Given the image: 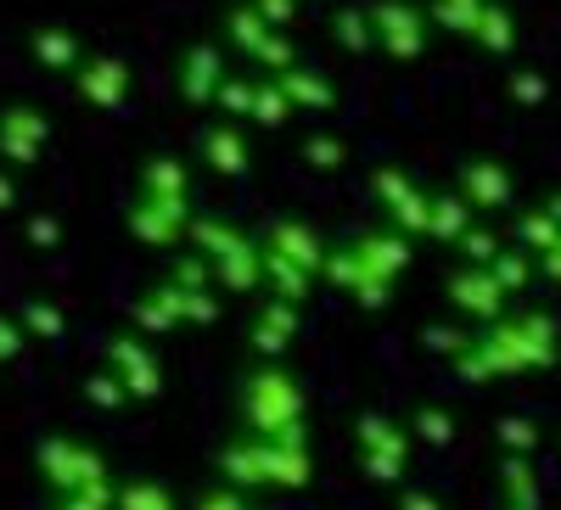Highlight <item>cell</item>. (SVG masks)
<instances>
[{
	"instance_id": "obj_1",
	"label": "cell",
	"mask_w": 561,
	"mask_h": 510,
	"mask_svg": "<svg viewBox=\"0 0 561 510\" xmlns=\"http://www.w3.org/2000/svg\"><path fill=\"white\" fill-rule=\"evenodd\" d=\"M561 364V337L556 320L528 309V314H500L494 326H483V337L455 359V370L466 382H505L523 370H550Z\"/></svg>"
},
{
	"instance_id": "obj_2",
	"label": "cell",
	"mask_w": 561,
	"mask_h": 510,
	"mask_svg": "<svg viewBox=\"0 0 561 510\" xmlns=\"http://www.w3.org/2000/svg\"><path fill=\"white\" fill-rule=\"evenodd\" d=\"M304 409H309L304 404V382L280 359H264L259 370H248L242 387H237L242 427L259 432V438H275V443H309Z\"/></svg>"
},
{
	"instance_id": "obj_3",
	"label": "cell",
	"mask_w": 561,
	"mask_h": 510,
	"mask_svg": "<svg viewBox=\"0 0 561 510\" xmlns=\"http://www.w3.org/2000/svg\"><path fill=\"white\" fill-rule=\"evenodd\" d=\"M185 242H192L197 253H208L214 281H219L225 292H237V298L264 292V242L248 236L242 224L214 219V213H197V219H192V236H185Z\"/></svg>"
},
{
	"instance_id": "obj_4",
	"label": "cell",
	"mask_w": 561,
	"mask_h": 510,
	"mask_svg": "<svg viewBox=\"0 0 561 510\" xmlns=\"http://www.w3.org/2000/svg\"><path fill=\"white\" fill-rule=\"evenodd\" d=\"M34 466H39L45 488H51L57 499L73 494V488H84L90 477H107L102 449H90V443H79V438H68V432H51V438H45V443L34 449Z\"/></svg>"
},
{
	"instance_id": "obj_5",
	"label": "cell",
	"mask_w": 561,
	"mask_h": 510,
	"mask_svg": "<svg viewBox=\"0 0 561 510\" xmlns=\"http://www.w3.org/2000/svg\"><path fill=\"white\" fill-rule=\"evenodd\" d=\"M192 197H140L129 202L124 213V230L140 242V247H180L185 236H192Z\"/></svg>"
},
{
	"instance_id": "obj_6",
	"label": "cell",
	"mask_w": 561,
	"mask_h": 510,
	"mask_svg": "<svg viewBox=\"0 0 561 510\" xmlns=\"http://www.w3.org/2000/svg\"><path fill=\"white\" fill-rule=\"evenodd\" d=\"M444 298H449L466 320H478V326H494V320L505 314V303H511L505 281H500L489 264H460V269H449V275H444Z\"/></svg>"
},
{
	"instance_id": "obj_7",
	"label": "cell",
	"mask_w": 561,
	"mask_h": 510,
	"mask_svg": "<svg viewBox=\"0 0 561 510\" xmlns=\"http://www.w3.org/2000/svg\"><path fill=\"white\" fill-rule=\"evenodd\" d=\"M370 23H377V51H388L393 62H415L427 51V7L415 0H377L370 7Z\"/></svg>"
},
{
	"instance_id": "obj_8",
	"label": "cell",
	"mask_w": 561,
	"mask_h": 510,
	"mask_svg": "<svg viewBox=\"0 0 561 510\" xmlns=\"http://www.w3.org/2000/svg\"><path fill=\"white\" fill-rule=\"evenodd\" d=\"M107 364L124 376V387H129V398H135V404L163 398V359H158V348H152V343H140L135 332H118V337L107 343Z\"/></svg>"
},
{
	"instance_id": "obj_9",
	"label": "cell",
	"mask_w": 561,
	"mask_h": 510,
	"mask_svg": "<svg viewBox=\"0 0 561 510\" xmlns=\"http://www.w3.org/2000/svg\"><path fill=\"white\" fill-rule=\"evenodd\" d=\"M225 51L214 39H192L180 51V62H174V84H180V102L185 107H214V96H219V84H225Z\"/></svg>"
},
{
	"instance_id": "obj_10",
	"label": "cell",
	"mask_w": 561,
	"mask_h": 510,
	"mask_svg": "<svg viewBox=\"0 0 561 510\" xmlns=\"http://www.w3.org/2000/svg\"><path fill=\"white\" fill-rule=\"evenodd\" d=\"M45 147H51V118H45L39 107H28V102L0 107V163L34 169Z\"/></svg>"
},
{
	"instance_id": "obj_11",
	"label": "cell",
	"mask_w": 561,
	"mask_h": 510,
	"mask_svg": "<svg viewBox=\"0 0 561 510\" xmlns=\"http://www.w3.org/2000/svg\"><path fill=\"white\" fill-rule=\"evenodd\" d=\"M73 96L96 113H118L129 102V68L113 57V51H90L79 68H73Z\"/></svg>"
},
{
	"instance_id": "obj_12",
	"label": "cell",
	"mask_w": 561,
	"mask_h": 510,
	"mask_svg": "<svg viewBox=\"0 0 561 510\" xmlns=\"http://www.w3.org/2000/svg\"><path fill=\"white\" fill-rule=\"evenodd\" d=\"M259 242L270 247V253H280V258H293V264H304L309 275H320L325 269V247L320 242V230L309 224V219H298V213H270L264 224H259Z\"/></svg>"
},
{
	"instance_id": "obj_13",
	"label": "cell",
	"mask_w": 561,
	"mask_h": 510,
	"mask_svg": "<svg viewBox=\"0 0 561 510\" xmlns=\"http://www.w3.org/2000/svg\"><path fill=\"white\" fill-rule=\"evenodd\" d=\"M320 281H332L337 292H348V298H354L359 309H370V314L388 309V298H393V281H388V275H370L354 247H332V253H325Z\"/></svg>"
},
{
	"instance_id": "obj_14",
	"label": "cell",
	"mask_w": 561,
	"mask_h": 510,
	"mask_svg": "<svg viewBox=\"0 0 561 510\" xmlns=\"http://www.w3.org/2000/svg\"><path fill=\"white\" fill-rule=\"evenodd\" d=\"M270 454H275V443L253 432V438H237V443L214 449V472H219L225 483L248 488V494H264V488H270Z\"/></svg>"
},
{
	"instance_id": "obj_15",
	"label": "cell",
	"mask_w": 561,
	"mask_h": 510,
	"mask_svg": "<svg viewBox=\"0 0 561 510\" xmlns=\"http://www.w3.org/2000/svg\"><path fill=\"white\" fill-rule=\"evenodd\" d=\"M455 192L478 213H505L511 208V169L494 163V158H466L455 169Z\"/></svg>"
},
{
	"instance_id": "obj_16",
	"label": "cell",
	"mask_w": 561,
	"mask_h": 510,
	"mask_svg": "<svg viewBox=\"0 0 561 510\" xmlns=\"http://www.w3.org/2000/svg\"><path fill=\"white\" fill-rule=\"evenodd\" d=\"M298 326H304L298 303H287V298L264 292V303H259V314H253V353H259V359H280V353L293 348Z\"/></svg>"
},
{
	"instance_id": "obj_17",
	"label": "cell",
	"mask_w": 561,
	"mask_h": 510,
	"mask_svg": "<svg viewBox=\"0 0 561 510\" xmlns=\"http://www.w3.org/2000/svg\"><path fill=\"white\" fill-rule=\"evenodd\" d=\"M203 163L219 174V179H242L253 169V152H248V135L237 118H219L203 129Z\"/></svg>"
},
{
	"instance_id": "obj_18",
	"label": "cell",
	"mask_w": 561,
	"mask_h": 510,
	"mask_svg": "<svg viewBox=\"0 0 561 510\" xmlns=\"http://www.w3.org/2000/svg\"><path fill=\"white\" fill-rule=\"evenodd\" d=\"M354 253H359V264L370 269V275H388V281H399V275L415 264V253H410V236L404 230H365L359 242H348Z\"/></svg>"
},
{
	"instance_id": "obj_19",
	"label": "cell",
	"mask_w": 561,
	"mask_h": 510,
	"mask_svg": "<svg viewBox=\"0 0 561 510\" xmlns=\"http://www.w3.org/2000/svg\"><path fill=\"white\" fill-rule=\"evenodd\" d=\"M348 438H354V449H388V454H404V460L415 454V432L404 421H393V415H382V409H359Z\"/></svg>"
},
{
	"instance_id": "obj_20",
	"label": "cell",
	"mask_w": 561,
	"mask_h": 510,
	"mask_svg": "<svg viewBox=\"0 0 561 510\" xmlns=\"http://www.w3.org/2000/svg\"><path fill=\"white\" fill-rule=\"evenodd\" d=\"M28 57H34L39 68H51V73H73V68L84 62V39H79L73 28H62V23H39V28L28 34Z\"/></svg>"
},
{
	"instance_id": "obj_21",
	"label": "cell",
	"mask_w": 561,
	"mask_h": 510,
	"mask_svg": "<svg viewBox=\"0 0 561 510\" xmlns=\"http://www.w3.org/2000/svg\"><path fill=\"white\" fill-rule=\"evenodd\" d=\"M135 332L140 337H169V332H180L185 326V314H180V292H174V281H163V287H147L135 298Z\"/></svg>"
},
{
	"instance_id": "obj_22",
	"label": "cell",
	"mask_w": 561,
	"mask_h": 510,
	"mask_svg": "<svg viewBox=\"0 0 561 510\" xmlns=\"http://www.w3.org/2000/svg\"><path fill=\"white\" fill-rule=\"evenodd\" d=\"M275 79H280V90L293 96V107H298V113H332V107H337V84H332V73L293 62L287 73H275Z\"/></svg>"
},
{
	"instance_id": "obj_23",
	"label": "cell",
	"mask_w": 561,
	"mask_h": 510,
	"mask_svg": "<svg viewBox=\"0 0 561 510\" xmlns=\"http://www.w3.org/2000/svg\"><path fill=\"white\" fill-rule=\"evenodd\" d=\"M219 34H225V45H230V51H242V57H259L264 51V39L275 34V23L253 7V0H248V7H230L225 12V23H219Z\"/></svg>"
},
{
	"instance_id": "obj_24",
	"label": "cell",
	"mask_w": 561,
	"mask_h": 510,
	"mask_svg": "<svg viewBox=\"0 0 561 510\" xmlns=\"http://www.w3.org/2000/svg\"><path fill=\"white\" fill-rule=\"evenodd\" d=\"M135 192L140 197H192V169L180 158H147L135 174Z\"/></svg>"
},
{
	"instance_id": "obj_25",
	"label": "cell",
	"mask_w": 561,
	"mask_h": 510,
	"mask_svg": "<svg viewBox=\"0 0 561 510\" xmlns=\"http://www.w3.org/2000/svg\"><path fill=\"white\" fill-rule=\"evenodd\" d=\"M478 219H483V213H478L472 202H466L460 192H438V197H433V242L455 247V242H460Z\"/></svg>"
},
{
	"instance_id": "obj_26",
	"label": "cell",
	"mask_w": 561,
	"mask_h": 510,
	"mask_svg": "<svg viewBox=\"0 0 561 510\" xmlns=\"http://www.w3.org/2000/svg\"><path fill=\"white\" fill-rule=\"evenodd\" d=\"M500 499L505 505H534L539 510V472H534V454H511L500 460Z\"/></svg>"
},
{
	"instance_id": "obj_27",
	"label": "cell",
	"mask_w": 561,
	"mask_h": 510,
	"mask_svg": "<svg viewBox=\"0 0 561 510\" xmlns=\"http://www.w3.org/2000/svg\"><path fill=\"white\" fill-rule=\"evenodd\" d=\"M309 287H314V275H309L304 264H293V258H280V253L264 247V292L287 298V303H304Z\"/></svg>"
},
{
	"instance_id": "obj_28",
	"label": "cell",
	"mask_w": 561,
	"mask_h": 510,
	"mask_svg": "<svg viewBox=\"0 0 561 510\" xmlns=\"http://www.w3.org/2000/svg\"><path fill=\"white\" fill-rule=\"evenodd\" d=\"M12 314L23 320V332H28L34 343H62V337H68V314H62V303H51V298H23Z\"/></svg>"
},
{
	"instance_id": "obj_29",
	"label": "cell",
	"mask_w": 561,
	"mask_h": 510,
	"mask_svg": "<svg viewBox=\"0 0 561 510\" xmlns=\"http://www.w3.org/2000/svg\"><path fill=\"white\" fill-rule=\"evenodd\" d=\"M332 39L343 45L348 57L377 51V23H370V7H337V18H332Z\"/></svg>"
},
{
	"instance_id": "obj_30",
	"label": "cell",
	"mask_w": 561,
	"mask_h": 510,
	"mask_svg": "<svg viewBox=\"0 0 561 510\" xmlns=\"http://www.w3.org/2000/svg\"><path fill=\"white\" fill-rule=\"evenodd\" d=\"M472 39L483 45L489 57H511V51H517V18H511L500 0H489V7H483V23H478Z\"/></svg>"
},
{
	"instance_id": "obj_31",
	"label": "cell",
	"mask_w": 561,
	"mask_h": 510,
	"mask_svg": "<svg viewBox=\"0 0 561 510\" xmlns=\"http://www.w3.org/2000/svg\"><path fill=\"white\" fill-rule=\"evenodd\" d=\"M483 7H489V0H427V18H433L444 34L472 39L478 23H483Z\"/></svg>"
},
{
	"instance_id": "obj_32",
	"label": "cell",
	"mask_w": 561,
	"mask_h": 510,
	"mask_svg": "<svg viewBox=\"0 0 561 510\" xmlns=\"http://www.w3.org/2000/svg\"><path fill=\"white\" fill-rule=\"evenodd\" d=\"M293 96H287V90H280V79L275 73H264L259 79V96H253V118L248 124H264V129H287L293 124Z\"/></svg>"
},
{
	"instance_id": "obj_33",
	"label": "cell",
	"mask_w": 561,
	"mask_h": 510,
	"mask_svg": "<svg viewBox=\"0 0 561 510\" xmlns=\"http://www.w3.org/2000/svg\"><path fill=\"white\" fill-rule=\"evenodd\" d=\"M433 197H438V192L415 185V192H410L404 202H393V208H388V224H393V230H404V236H433Z\"/></svg>"
},
{
	"instance_id": "obj_34",
	"label": "cell",
	"mask_w": 561,
	"mask_h": 510,
	"mask_svg": "<svg viewBox=\"0 0 561 510\" xmlns=\"http://www.w3.org/2000/svg\"><path fill=\"white\" fill-rule=\"evenodd\" d=\"M410 432H415V443H427V449H449L460 427H455V415H449L444 404H415Z\"/></svg>"
},
{
	"instance_id": "obj_35",
	"label": "cell",
	"mask_w": 561,
	"mask_h": 510,
	"mask_svg": "<svg viewBox=\"0 0 561 510\" xmlns=\"http://www.w3.org/2000/svg\"><path fill=\"white\" fill-rule=\"evenodd\" d=\"M113 510H180V505H174L169 483H158V477H129V483H118V505H113Z\"/></svg>"
},
{
	"instance_id": "obj_36",
	"label": "cell",
	"mask_w": 561,
	"mask_h": 510,
	"mask_svg": "<svg viewBox=\"0 0 561 510\" xmlns=\"http://www.w3.org/2000/svg\"><path fill=\"white\" fill-rule=\"evenodd\" d=\"M489 269H494L500 281H505V292L517 298V292H528V281L539 275V253H528V247L517 242V247H505V253H500V258H494Z\"/></svg>"
},
{
	"instance_id": "obj_37",
	"label": "cell",
	"mask_w": 561,
	"mask_h": 510,
	"mask_svg": "<svg viewBox=\"0 0 561 510\" xmlns=\"http://www.w3.org/2000/svg\"><path fill=\"white\" fill-rule=\"evenodd\" d=\"M517 242L528 247V253H550L556 242H561V219L539 202V208H528L523 219H517Z\"/></svg>"
},
{
	"instance_id": "obj_38",
	"label": "cell",
	"mask_w": 561,
	"mask_h": 510,
	"mask_svg": "<svg viewBox=\"0 0 561 510\" xmlns=\"http://www.w3.org/2000/svg\"><path fill=\"white\" fill-rule=\"evenodd\" d=\"M354 454H359V472L377 488H404V477H410L404 454H388V449H354Z\"/></svg>"
},
{
	"instance_id": "obj_39",
	"label": "cell",
	"mask_w": 561,
	"mask_h": 510,
	"mask_svg": "<svg viewBox=\"0 0 561 510\" xmlns=\"http://www.w3.org/2000/svg\"><path fill=\"white\" fill-rule=\"evenodd\" d=\"M415 185H421V179H415L410 169H399V163H382V169H370V197L382 202V213H388L393 202H404V197L415 192Z\"/></svg>"
},
{
	"instance_id": "obj_40",
	"label": "cell",
	"mask_w": 561,
	"mask_h": 510,
	"mask_svg": "<svg viewBox=\"0 0 561 510\" xmlns=\"http://www.w3.org/2000/svg\"><path fill=\"white\" fill-rule=\"evenodd\" d=\"M253 96H259V79H248V73H225L214 107H219L225 118H253Z\"/></svg>"
},
{
	"instance_id": "obj_41",
	"label": "cell",
	"mask_w": 561,
	"mask_h": 510,
	"mask_svg": "<svg viewBox=\"0 0 561 510\" xmlns=\"http://www.w3.org/2000/svg\"><path fill=\"white\" fill-rule=\"evenodd\" d=\"M84 398L90 404H96V409H124L129 404V387H124V376H118V370L107 364V370H90V376H84Z\"/></svg>"
},
{
	"instance_id": "obj_42",
	"label": "cell",
	"mask_w": 561,
	"mask_h": 510,
	"mask_svg": "<svg viewBox=\"0 0 561 510\" xmlns=\"http://www.w3.org/2000/svg\"><path fill=\"white\" fill-rule=\"evenodd\" d=\"M298 158L314 169V174H337L348 163V147L337 141V135H309V141L298 147Z\"/></svg>"
},
{
	"instance_id": "obj_43",
	"label": "cell",
	"mask_w": 561,
	"mask_h": 510,
	"mask_svg": "<svg viewBox=\"0 0 561 510\" xmlns=\"http://www.w3.org/2000/svg\"><path fill=\"white\" fill-rule=\"evenodd\" d=\"M455 247H460V258H466V264H494V258L505 253L500 230H494V224H483V219H478L472 230H466V236H460Z\"/></svg>"
},
{
	"instance_id": "obj_44",
	"label": "cell",
	"mask_w": 561,
	"mask_h": 510,
	"mask_svg": "<svg viewBox=\"0 0 561 510\" xmlns=\"http://www.w3.org/2000/svg\"><path fill=\"white\" fill-rule=\"evenodd\" d=\"M174 292H180V314H185V326L208 332L214 320H219V303H214V292H208V287H180V281H174Z\"/></svg>"
},
{
	"instance_id": "obj_45",
	"label": "cell",
	"mask_w": 561,
	"mask_h": 510,
	"mask_svg": "<svg viewBox=\"0 0 561 510\" xmlns=\"http://www.w3.org/2000/svg\"><path fill=\"white\" fill-rule=\"evenodd\" d=\"M494 443L511 449V454H534L539 449V421H528V415H505V421L494 427Z\"/></svg>"
},
{
	"instance_id": "obj_46",
	"label": "cell",
	"mask_w": 561,
	"mask_h": 510,
	"mask_svg": "<svg viewBox=\"0 0 561 510\" xmlns=\"http://www.w3.org/2000/svg\"><path fill=\"white\" fill-rule=\"evenodd\" d=\"M421 343H427V353H438V359H460L466 348H472L478 337H466V332H455V326H444V320H433V326H421Z\"/></svg>"
},
{
	"instance_id": "obj_47",
	"label": "cell",
	"mask_w": 561,
	"mask_h": 510,
	"mask_svg": "<svg viewBox=\"0 0 561 510\" xmlns=\"http://www.w3.org/2000/svg\"><path fill=\"white\" fill-rule=\"evenodd\" d=\"M192 510H253V505H248V488H237V483L219 477V483H208V488L192 499Z\"/></svg>"
},
{
	"instance_id": "obj_48",
	"label": "cell",
	"mask_w": 561,
	"mask_h": 510,
	"mask_svg": "<svg viewBox=\"0 0 561 510\" xmlns=\"http://www.w3.org/2000/svg\"><path fill=\"white\" fill-rule=\"evenodd\" d=\"M253 62H259L264 73H287V68L298 62V45H293V34H287V28H275V34L264 39V51H259Z\"/></svg>"
},
{
	"instance_id": "obj_49",
	"label": "cell",
	"mask_w": 561,
	"mask_h": 510,
	"mask_svg": "<svg viewBox=\"0 0 561 510\" xmlns=\"http://www.w3.org/2000/svg\"><path fill=\"white\" fill-rule=\"evenodd\" d=\"M23 242H28V247H62V219H57V213H28Z\"/></svg>"
},
{
	"instance_id": "obj_50",
	"label": "cell",
	"mask_w": 561,
	"mask_h": 510,
	"mask_svg": "<svg viewBox=\"0 0 561 510\" xmlns=\"http://www.w3.org/2000/svg\"><path fill=\"white\" fill-rule=\"evenodd\" d=\"M28 348V332H23V320L18 314H0V364H18Z\"/></svg>"
},
{
	"instance_id": "obj_51",
	"label": "cell",
	"mask_w": 561,
	"mask_h": 510,
	"mask_svg": "<svg viewBox=\"0 0 561 510\" xmlns=\"http://www.w3.org/2000/svg\"><path fill=\"white\" fill-rule=\"evenodd\" d=\"M393 510H444V499L438 494H427V488H393Z\"/></svg>"
},
{
	"instance_id": "obj_52",
	"label": "cell",
	"mask_w": 561,
	"mask_h": 510,
	"mask_svg": "<svg viewBox=\"0 0 561 510\" xmlns=\"http://www.w3.org/2000/svg\"><path fill=\"white\" fill-rule=\"evenodd\" d=\"M511 96H517L523 107H539L545 102V79L539 73H511Z\"/></svg>"
},
{
	"instance_id": "obj_53",
	"label": "cell",
	"mask_w": 561,
	"mask_h": 510,
	"mask_svg": "<svg viewBox=\"0 0 561 510\" xmlns=\"http://www.w3.org/2000/svg\"><path fill=\"white\" fill-rule=\"evenodd\" d=\"M253 7H259L275 28H293V23H298V0H253Z\"/></svg>"
},
{
	"instance_id": "obj_54",
	"label": "cell",
	"mask_w": 561,
	"mask_h": 510,
	"mask_svg": "<svg viewBox=\"0 0 561 510\" xmlns=\"http://www.w3.org/2000/svg\"><path fill=\"white\" fill-rule=\"evenodd\" d=\"M539 275H545L550 287H561V242H556L550 253H539Z\"/></svg>"
},
{
	"instance_id": "obj_55",
	"label": "cell",
	"mask_w": 561,
	"mask_h": 510,
	"mask_svg": "<svg viewBox=\"0 0 561 510\" xmlns=\"http://www.w3.org/2000/svg\"><path fill=\"white\" fill-rule=\"evenodd\" d=\"M12 208H18V179L0 174V213H12Z\"/></svg>"
},
{
	"instance_id": "obj_56",
	"label": "cell",
	"mask_w": 561,
	"mask_h": 510,
	"mask_svg": "<svg viewBox=\"0 0 561 510\" xmlns=\"http://www.w3.org/2000/svg\"><path fill=\"white\" fill-rule=\"evenodd\" d=\"M545 208H550V213H556V219H561V192H556V197H550V202H545Z\"/></svg>"
},
{
	"instance_id": "obj_57",
	"label": "cell",
	"mask_w": 561,
	"mask_h": 510,
	"mask_svg": "<svg viewBox=\"0 0 561 510\" xmlns=\"http://www.w3.org/2000/svg\"><path fill=\"white\" fill-rule=\"evenodd\" d=\"M505 510H534V505H505Z\"/></svg>"
},
{
	"instance_id": "obj_58",
	"label": "cell",
	"mask_w": 561,
	"mask_h": 510,
	"mask_svg": "<svg viewBox=\"0 0 561 510\" xmlns=\"http://www.w3.org/2000/svg\"><path fill=\"white\" fill-rule=\"evenodd\" d=\"M51 510H57V505H51Z\"/></svg>"
}]
</instances>
